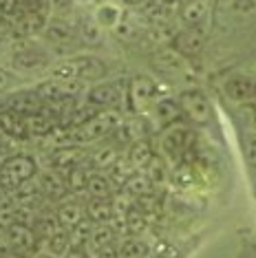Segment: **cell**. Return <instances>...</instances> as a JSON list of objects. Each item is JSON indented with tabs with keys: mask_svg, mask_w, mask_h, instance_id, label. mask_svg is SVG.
<instances>
[{
	"mask_svg": "<svg viewBox=\"0 0 256 258\" xmlns=\"http://www.w3.org/2000/svg\"><path fill=\"white\" fill-rule=\"evenodd\" d=\"M108 69L100 57L95 55H67L53 62L49 71V78L64 80V82H75V84H97L104 82Z\"/></svg>",
	"mask_w": 256,
	"mask_h": 258,
	"instance_id": "cell-1",
	"label": "cell"
},
{
	"mask_svg": "<svg viewBox=\"0 0 256 258\" xmlns=\"http://www.w3.org/2000/svg\"><path fill=\"white\" fill-rule=\"evenodd\" d=\"M38 174H40L38 161L31 155H25V152L11 155L5 161H0V190L18 192L20 187L36 181Z\"/></svg>",
	"mask_w": 256,
	"mask_h": 258,
	"instance_id": "cell-2",
	"label": "cell"
},
{
	"mask_svg": "<svg viewBox=\"0 0 256 258\" xmlns=\"http://www.w3.org/2000/svg\"><path fill=\"white\" fill-rule=\"evenodd\" d=\"M119 128H121L119 110H100L89 121L73 126L71 139L78 144H100V142H106L108 137H113Z\"/></svg>",
	"mask_w": 256,
	"mask_h": 258,
	"instance_id": "cell-3",
	"label": "cell"
},
{
	"mask_svg": "<svg viewBox=\"0 0 256 258\" xmlns=\"http://www.w3.org/2000/svg\"><path fill=\"white\" fill-rule=\"evenodd\" d=\"M159 144L168 159L179 163V161H183V157L195 146V131H192V126L188 121H177L172 126L161 128Z\"/></svg>",
	"mask_w": 256,
	"mask_h": 258,
	"instance_id": "cell-4",
	"label": "cell"
},
{
	"mask_svg": "<svg viewBox=\"0 0 256 258\" xmlns=\"http://www.w3.org/2000/svg\"><path fill=\"white\" fill-rule=\"evenodd\" d=\"M53 62L49 51L33 42H22L11 51V67L16 73H49Z\"/></svg>",
	"mask_w": 256,
	"mask_h": 258,
	"instance_id": "cell-5",
	"label": "cell"
},
{
	"mask_svg": "<svg viewBox=\"0 0 256 258\" xmlns=\"http://www.w3.org/2000/svg\"><path fill=\"white\" fill-rule=\"evenodd\" d=\"M126 93H128V84L119 80L97 82L86 91V104L95 110H119L126 104Z\"/></svg>",
	"mask_w": 256,
	"mask_h": 258,
	"instance_id": "cell-6",
	"label": "cell"
},
{
	"mask_svg": "<svg viewBox=\"0 0 256 258\" xmlns=\"http://www.w3.org/2000/svg\"><path fill=\"white\" fill-rule=\"evenodd\" d=\"M177 99L179 106H181L183 119L190 126H208L212 121V104L201 89H197V86L183 89L177 95Z\"/></svg>",
	"mask_w": 256,
	"mask_h": 258,
	"instance_id": "cell-7",
	"label": "cell"
},
{
	"mask_svg": "<svg viewBox=\"0 0 256 258\" xmlns=\"http://www.w3.org/2000/svg\"><path fill=\"white\" fill-rule=\"evenodd\" d=\"M161 95L159 84L148 78V75H135L128 80V93H126V104L133 113H146L155 106V102Z\"/></svg>",
	"mask_w": 256,
	"mask_h": 258,
	"instance_id": "cell-8",
	"label": "cell"
},
{
	"mask_svg": "<svg viewBox=\"0 0 256 258\" xmlns=\"http://www.w3.org/2000/svg\"><path fill=\"white\" fill-rule=\"evenodd\" d=\"M150 64L157 73L166 75L170 80H183L188 78L190 73V67H188V60L179 53L177 49L172 46H164V49H157L153 55H150Z\"/></svg>",
	"mask_w": 256,
	"mask_h": 258,
	"instance_id": "cell-9",
	"label": "cell"
},
{
	"mask_svg": "<svg viewBox=\"0 0 256 258\" xmlns=\"http://www.w3.org/2000/svg\"><path fill=\"white\" fill-rule=\"evenodd\" d=\"M80 91H82V84L55 80V78H46L40 84H36V93L42 97L44 104H67L73 97H78Z\"/></svg>",
	"mask_w": 256,
	"mask_h": 258,
	"instance_id": "cell-10",
	"label": "cell"
},
{
	"mask_svg": "<svg viewBox=\"0 0 256 258\" xmlns=\"http://www.w3.org/2000/svg\"><path fill=\"white\" fill-rule=\"evenodd\" d=\"M42 36H44L46 44H49L51 49L69 51V49H75V46L80 44V33L62 18L46 22V25L42 27Z\"/></svg>",
	"mask_w": 256,
	"mask_h": 258,
	"instance_id": "cell-11",
	"label": "cell"
},
{
	"mask_svg": "<svg viewBox=\"0 0 256 258\" xmlns=\"http://www.w3.org/2000/svg\"><path fill=\"white\" fill-rule=\"evenodd\" d=\"M36 183H38L40 195L46 197L49 201L60 203L67 197H71V190H69V185H67V179H64V174L57 172V170H51V168L40 170Z\"/></svg>",
	"mask_w": 256,
	"mask_h": 258,
	"instance_id": "cell-12",
	"label": "cell"
},
{
	"mask_svg": "<svg viewBox=\"0 0 256 258\" xmlns=\"http://www.w3.org/2000/svg\"><path fill=\"white\" fill-rule=\"evenodd\" d=\"M203 46H206V36L201 27H185L172 40V49H177L188 62L197 60L203 53Z\"/></svg>",
	"mask_w": 256,
	"mask_h": 258,
	"instance_id": "cell-13",
	"label": "cell"
},
{
	"mask_svg": "<svg viewBox=\"0 0 256 258\" xmlns=\"http://www.w3.org/2000/svg\"><path fill=\"white\" fill-rule=\"evenodd\" d=\"M223 93L234 104H252L256 99V80L243 73H234L223 82Z\"/></svg>",
	"mask_w": 256,
	"mask_h": 258,
	"instance_id": "cell-14",
	"label": "cell"
},
{
	"mask_svg": "<svg viewBox=\"0 0 256 258\" xmlns=\"http://www.w3.org/2000/svg\"><path fill=\"white\" fill-rule=\"evenodd\" d=\"M7 243L14 249V254H36L38 251V236L33 232V227L25 225V223H14L7 227Z\"/></svg>",
	"mask_w": 256,
	"mask_h": 258,
	"instance_id": "cell-15",
	"label": "cell"
},
{
	"mask_svg": "<svg viewBox=\"0 0 256 258\" xmlns=\"http://www.w3.org/2000/svg\"><path fill=\"white\" fill-rule=\"evenodd\" d=\"M86 161H89L86 150L80 148V146H62V148H55L49 155V168L57 170L62 174H67L69 170H73L78 166H84Z\"/></svg>",
	"mask_w": 256,
	"mask_h": 258,
	"instance_id": "cell-16",
	"label": "cell"
},
{
	"mask_svg": "<svg viewBox=\"0 0 256 258\" xmlns=\"http://www.w3.org/2000/svg\"><path fill=\"white\" fill-rule=\"evenodd\" d=\"M55 219L62 227L73 230L75 225H80V223L86 219V203H82L80 199L67 197L64 201L55 205Z\"/></svg>",
	"mask_w": 256,
	"mask_h": 258,
	"instance_id": "cell-17",
	"label": "cell"
},
{
	"mask_svg": "<svg viewBox=\"0 0 256 258\" xmlns=\"http://www.w3.org/2000/svg\"><path fill=\"white\" fill-rule=\"evenodd\" d=\"M150 115H153V119L161 128L172 126V124H177V121H185L177 97H159L155 102V106L150 108Z\"/></svg>",
	"mask_w": 256,
	"mask_h": 258,
	"instance_id": "cell-18",
	"label": "cell"
},
{
	"mask_svg": "<svg viewBox=\"0 0 256 258\" xmlns=\"http://www.w3.org/2000/svg\"><path fill=\"white\" fill-rule=\"evenodd\" d=\"M117 212H115L113 199H89L86 201V219L93 221L95 225L102 223H113Z\"/></svg>",
	"mask_w": 256,
	"mask_h": 258,
	"instance_id": "cell-19",
	"label": "cell"
},
{
	"mask_svg": "<svg viewBox=\"0 0 256 258\" xmlns=\"http://www.w3.org/2000/svg\"><path fill=\"white\" fill-rule=\"evenodd\" d=\"M119 243V232L113 227V223H102V225H95L93 227V234H91V240H89V249L91 254L100 249H106V247H113V245Z\"/></svg>",
	"mask_w": 256,
	"mask_h": 258,
	"instance_id": "cell-20",
	"label": "cell"
},
{
	"mask_svg": "<svg viewBox=\"0 0 256 258\" xmlns=\"http://www.w3.org/2000/svg\"><path fill=\"white\" fill-rule=\"evenodd\" d=\"M119 159H121V157H119V150L115 148L113 144H108V142L100 144V146H97V148L89 155V163L97 170V172H108V170L113 168Z\"/></svg>",
	"mask_w": 256,
	"mask_h": 258,
	"instance_id": "cell-21",
	"label": "cell"
},
{
	"mask_svg": "<svg viewBox=\"0 0 256 258\" xmlns=\"http://www.w3.org/2000/svg\"><path fill=\"white\" fill-rule=\"evenodd\" d=\"M71 247H73L71 230H67V227H62V225L51 232L46 238H42V243H40V249H46V251H51V254H55L60 258H64V254H67Z\"/></svg>",
	"mask_w": 256,
	"mask_h": 258,
	"instance_id": "cell-22",
	"label": "cell"
},
{
	"mask_svg": "<svg viewBox=\"0 0 256 258\" xmlns=\"http://www.w3.org/2000/svg\"><path fill=\"white\" fill-rule=\"evenodd\" d=\"M84 192H86V197H89V199H113L115 197L113 179H110L108 174L93 170Z\"/></svg>",
	"mask_w": 256,
	"mask_h": 258,
	"instance_id": "cell-23",
	"label": "cell"
},
{
	"mask_svg": "<svg viewBox=\"0 0 256 258\" xmlns=\"http://www.w3.org/2000/svg\"><path fill=\"white\" fill-rule=\"evenodd\" d=\"M150 251V245L142 236H121L117 243L119 258H148Z\"/></svg>",
	"mask_w": 256,
	"mask_h": 258,
	"instance_id": "cell-24",
	"label": "cell"
},
{
	"mask_svg": "<svg viewBox=\"0 0 256 258\" xmlns=\"http://www.w3.org/2000/svg\"><path fill=\"white\" fill-rule=\"evenodd\" d=\"M126 159H128V163H131L133 168L137 170V172H144V170L150 166V161L155 159V155H153V150H150L148 142H144V139H137V142L131 144V148H128Z\"/></svg>",
	"mask_w": 256,
	"mask_h": 258,
	"instance_id": "cell-25",
	"label": "cell"
},
{
	"mask_svg": "<svg viewBox=\"0 0 256 258\" xmlns=\"http://www.w3.org/2000/svg\"><path fill=\"white\" fill-rule=\"evenodd\" d=\"M153 190H155V185L150 183V179L144 172L131 174V177L126 179V183L121 185V192L128 195L131 199H135V201H137V199H142V197H146V195H150Z\"/></svg>",
	"mask_w": 256,
	"mask_h": 258,
	"instance_id": "cell-26",
	"label": "cell"
},
{
	"mask_svg": "<svg viewBox=\"0 0 256 258\" xmlns=\"http://www.w3.org/2000/svg\"><path fill=\"white\" fill-rule=\"evenodd\" d=\"M208 16V3L206 0H192L181 11V20L185 27H201V22Z\"/></svg>",
	"mask_w": 256,
	"mask_h": 258,
	"instance_id": "cell-27",
	"label": "cell"
},
{
	"mask_svg": "<svg viewBox=\"0 0 256 258\" xmlns=\"http://www.w3.org/2000/svg\"><path fill=\"white\" fill-rule=\"evenodd\" d=\"M22 78L11 69L0 67V95H11V93L20 91Z\"/></svg>",
	"mask_w": 256,
	"mask_h": 258,
	"instance_id": "cell-28",
	"label": "cell"
},
{
	"mask_svg": "<svg viewBox=\"0 0 256 258\" xmlns=\"http://www.w3.org/2000/svg\"><path fill=\"white\" fill-rule=\"evenodd\" d=\"M241 148L243 155H245V161L252 168H256V128H245L241 133Z\"/></svg>",
	"mask_w": 256,
	"mask_h": 258,
	"instance_id": "cell-29",
	"label": "cell"
},
{
	"mask_svg": "<svg viewBox=\"0 0 256 258\" xmlns=\"http://www.w3.org/2000/svg\"><path fill=\"white\" fill-rule=\"evenodd\" d=\"M117 20H119V11H117V7H113V5H104V7H100L95 14V22L104 29L115 27Z\"/></svg>",
	"mask_w": 256,
	"mask_h": 258,
	"instance_id": "cell-30",
	"label": "cell"
},
{
	"mask_svg": "<svg viewBox=\"0 0 256 258\" xmlns=\"http://www.w3.org/2000/svg\"><path fill=\"white\" fill-rule=\"evenodd\" d=\"M144 174L150 179V183H153L155 187L161 185L166 181V166H164V161H161L159 157H155V159L150 161V166L144 170Z\"/></svg>",
	"mask_w": 256,
	"mask_h": 258,
	"instance_id": "cell-31",
	"label": "cell"
},
{
	"mask_svg": "<svg viewBox=\"0 0 256 258\" xmlns=\"http://www.w3.org/2000/svg\"><path fill=\"white\" fill-rule=\"evenodd\" d=\"M80 40H84V42L89 44H97L102 40V33H100V25L97 22H86V25H82V29H80Z\"/></svg>",
	"mask_w": 256,
	"mask_h": 258,
	"instance_id": "cell-32",
	"label": "cell"
},
{
	"mask_svg": "<svg viewBox=\"0 0 256 258\" xmlns=\"http://www.w3.org/2000/svg\"><path fill=\"white\" fill-rule=\"evenodd\" d=\"M64 258H93V254L86 247H71L64 254Z\"/></svg>",
	"mask_w": 256,
	"mask_h": 258,
	"instance_id": "cell-33",
	"label": "cell"
},
{
	"mask_svg": "<svg viewBox=\"0 0 256 258\" xmlns=\"http://www.w3.org/2000/svg\"><path fill=\"white\" fill-rule=\"evenodd\" d=\"M93 258H119L117 254V245H113V247H106V249H100L93 254Z\"/></svg>",
	"mask_w": 256,
	"mask_h": 258,
	"instance_id": "cell-34",
	"label": "cell"
},
{
	"mask_svg": "<svg viewBox=\"0 0 256 258\" xmlns=\"http://www.w3.org/2000/svg\"><path fill=\"white\" fill-rule=\"evenodd\" d=\"M148 258H172V254L168 249H164V247H159V249H153L148 254Z\"/></svg>",
	"mask_w": 256,
	"mask_h": 258,
	"instance_id": "cell-35",
	"label": "cell"
},
{
	"mask_svg": "<svg viewBox=\"0 0 256 258\" xmlns=\"http://www.w3.org/2000/svg\"><path fill=\"white\" fill-rule=\"evenodd\" d=\"M31 258H60V256L51 254V251H46V249H38V251H36V254H33Z\"/></svg>",
	"mask_w": 256,
	"mask_h": 258,
	"instance_id": "cell-36",
	"label": "cell"
},
{
	"mask_svg": "<svg viewBox=\"0 0 256 258\" xmlns=\"http://www.w3.org/2000/svg\"><path fill=\"white\" fill-rule=\"evenodd\" d=\"M247 108H249V117H252V121H254V128H256V99L252 104H247Z\"/></svg>",
	"mask_w": 256,
	"mask_h": 258,
	"instance_id": "cell-37",
	"label": "cell"
},
{
	"mask_svg": "<svg viewBox=\"0 0 256 258\" xmlns=\"http://www.w3.org/2000/svg\"><path fill=\"white\" fill-rule=\"evenodd\" d=\"M126 5H131V7H139V5H144L146 0H124Z\"/></svg>",
	"mask_w": 256,
	"mask_h": 258,
	"instance_id": "cell-38",
	"label": "cell"
},
{
	"mask_svg": "<svg viewBox=\"0 0 256 258\" xmlns=\"http://www.w3.org/2000/svg\"><path fill=\"white\" fill-rule=\"evenodd\" d=\"M7 258H31V256H25V254H14V251H11V254H9Z\"/></svg>",
	"mask_w": 256,
	"mask_h": 258,
	"instance_id": "cell-39",
	"label": "cell"
}]
</instances>
